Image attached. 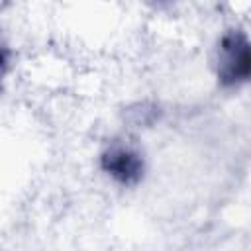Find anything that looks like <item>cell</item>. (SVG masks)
<instances>
[{"mask_svg": "<svg viewBox=\"0 0 251 251\" xmlns=\"http://www.w3.org/2000/svg\"><path fill=\"white\" fill-rule=\"evenodd\" d=\"M147 2H151V4H155V6H169V4H173V2H176V0H147Z\"/></svg>", "mask_w": 251, "mask_h": 251, "instance_id": "cell-4", "label": "cell"}, {"mask_svg": "<svg viewBox=\"0 0 251 251\" xmlns=\"http://www.w3.org/2000/svg\"><path fill=\"white\" fill-rule=\"evenodd\" d=\"M6 61H8V53H6L4 49H0V73L4 71V67H6Z\"/></svg>", "mask_w": 251, "mask_h": 251, "instance_id": "cell-3", "label": "cell"}, {"mask_svg": "<svg viewBox=\"0 0 251 251\" xmlns=\"http://www.w3.org/2000/svg\"><path fill=\"white\" fill-rule=\"evenodd\" d=\"M100 167L104 173H108L112 178H116L122 184L139 182L145 171V163L139 151L122 143H114L108 149H104L100 157Z\"/></svg>", "mask_w": 251, "mask_h": 251, "instance_id": "cell-2", "label": "cell"}, {"mask_svg": "<svg viewBox=\"0 0 251 251\" xmlns=\"http://www.w3.org/2000/svg\"><path fill=\"white\" fill-rule=\"evenodd\" d=\"M249 39L241 29L226 31L216 47V75L222 86H237L249 78Z\"/></svg>", "mask_w": 251, "mask_h": 251, "instance_id": "cell-1", "label": "cell"}]
</instances>
